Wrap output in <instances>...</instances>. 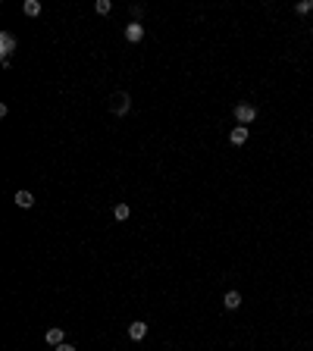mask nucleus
Here are the masks:
<instances>
[{
  "mask_svg": "<svg viewBox=\"0 0 313 351\" xmlns=\"http://www.w3.org/2000/svg\"><path fill=\"white\" fill-rule=\"evenodd\" d=\"M310 10H313V0H310Z\"/></svg>",
  "mask_w": 313,
  "mask_h": 351,
  "instance_id": "obj_16",
  "label": "nucleus"
},
{
  "mask_svg": "<svg viewBox=\"0 0 313 351\" xmlns=\"http://www.w3.org/2000/svg\"><path fill=\"white\" fill-rule=\"evenodd\" d=\"M44 342H47V345H53V348H60V345L66 342V332L60 330V326H53V330H47V332H44Z\"/></svg>",
  "mask_w": 313,
  "mask_h": 351,
  "instance_id": "obj_4",
  "label": "nucleus"
},
{
  "mask_svg": "<svg viewBox=\"0 0 313 351\" xmlns=\"http://www.w3.org/2000/svg\"><path fill=\"white\" fill-rule=\"evenodd\" d=\"M310 34H313V28H310Z\"/></svg>",
  "mask_w": 313,
  "mask_h": 351,
  "instance_id": "obj_17",
  "label": "nucleus"
},
{
  "mask_svg": "<svg viewBox=\"0 0 313 351\" xmlns=\"http://www.w3.org/2000/svg\"><path fill=\"white\" fill-rule=\"evenodd\" d=\"M125 41L129 44H141L144 41V26L141 22H129V26H125Z\"/></svg>",
  "mask_w": 313,
  "mask_h": 351,
  "instance_id": "obj_3",
  "label": "nucleus"
},
{
  "mask_svg": "<svg viewBox=\"0 0 313 351\" xmlns=\"http://www.w3.org/2000/svg\"><path fill=\"white\" fill-rule=\"evenodd\" d=\"M295 13H298V16H307V13H310V0H301V4L295 6Z\"/></svg>",
  "mask_w": 313,
  "mask_h": 351,
  "instance_id": "obj_13",
  "label": "nucleus"
},
{
  "mask_svg": "<svg viewBox=\"0 0 313 351\" xmlns=\"http://www.w3.org/2000/svg\"><path fill=\"white\" fill-rule=\"evenodd\" d=\"M94 10H97V16H107L110 10H113V4H110V0H97V4H94Z\"/></svg>",
  "mask_w": 313,
  "mask_h": 351,
  "instance_id": "obj_12",
  "label": "nucleus"
},
{
  "mask_svg": "<svg viewBox=\"0 0 313 351\" xmlns=\"http://www.w3.org/2000/svg\"><path fill=\"white\" fill-rule=\"evenodd\" d=\"M141 16H144V6H138V4H135V6H132V19L138 22V19H141Z\"/></svg>",
  "mask_w": 313,
  "mask_h": 351,
  "instance_id": "obj_14",
  "label": "nucleus"
},
{
  "mask_svg": "<svg viewBox=\"0 0 313 351\" xmlns=\"http://www.w3.org/2000/svg\"><path fill=\"white\" fill-rule=\"evenodd\" d=\"M22 13H25V16H41V4H38V0H25V4H22Z\"/></svg>",
  "mask_w": 313,
  "mask_h": 351,
  "instance_id": "obj_10",
  "label": "nucleus"
},
{
  "mask_svg": "<svg viewBox=\"0 0 313 351\" xmlns=\"http://www.w3.org/2000/svg\"><path fill=\"white\" fill-rule=\"evenodd\" d=\"M129 107H132V98L125 94V91H119V94H113V98H110V113L125 116V113H129Z\"/></svg>",
  "mask_w": 313,
  "mask_h": 351,
  "instance_id": "obj_2",
  "label": "nucleus"
},
{
  "mask_svg": "<svg viewBox=\"0 0 313 351\" xmlns=\"http://www.w3.org/2000/svg\"><path fill=\"white\" fill-rule=\"evenodd\" d=\"M56 351H75V348H72V345H69V342H63V345H60V348H56Z\"/></svg>",
  "mask_w": 313,
  "mask_h": 351,
  "instance_id": "obj_15",
  "label": "nucleus"
},
{
  "mask_svg": "<svg viewBox=\"0 0 313 351\" xmlns=\"http://www.w3.org/2000/svg\"><path fill=\"white\" fill-rule=\"evenodd\" d=\"M13 50H16V34L3 32V34H0V54H3V56H13Z\"/></svg>",
  "mask_w": 313,
  "mask_h": 351,
  "instance_id": "obj_5",
  "label": "nucleus"
},
{
  "mask_svg": "<svg viewBox=\"0 0 313 351\" xmlns=\"http://www.w3.org/2000/svg\"><path fill=\"white\" fill-rule=\"evenodd\" d=\"M232 113H235V122L238 126H251L254 120H257V107H254V104H238Z\"/></svg>",
  "mask_w": 313,
  "mask_h": 351,
  "instance_id": "obj_1",
  "label": "nucleus"
},
{
  "mask_svg": "<svg viewBox=\"0 0 313 351\" xmlns=\"http://www.w3.org/2000/svg\"><path fill=\"white\" fill-rule=\"evenodd\" d=\"M223 304H226V310H238L241 308V295H238V292H226Z\"/></svg>",
  "mask_w": 313,
  "mask_h": 351,
  "instance_id": "obj_9",
  "label": "nucleus"
},
{
  "mask_svg": "<svg viewBox=\"0 0 313 351\" xmlns=\"http://www.w3.org/2000/svg\"><path fill=\"white\" fill-rule=\"evenodd\" d=\"M248 135H251V132H248V126H235V128L229 132V142L235 144V148H241V144L248 142Z\"/></svg>",
  "mask_w": 313,
  "mask_h": 351,
  "instance_id": "obj_7",
  "label": "nucleus"
},
{
  "mask_svg": "<svg viewBox=\"0 0 313 351\" xmlns=\"http://www.w3.org/2000/svg\"><path fill=\"white\" fill-rule=\"evenodd\" d=\"M144 336H147V326H144V320H135V323H129V338H132V342H144Z\"/></svg>",
  "mask_w": 313,
  "mask_h": 351,
  "instance_id": "obj_6",
  "label": "nucleus"
},
{
  "mask_svg": "<svg viewBox=\"0 0 313 351\" xmlns=\"http://www.w3.org/2000/svg\"><path fill=\"white\" fill-rule=\"evenodd\" d=\"M129 214H132V210H129V204H116V207H113V216H116V223L129 220Z\"/></svg>",
  "mask_w": 313,
  "mask_h": 351,
  "instance_id": "obj_11",
  "label": "nucleus"
},
{
  "mask_svg": "<svg viewBox=\"0 0 313 351\" xmlns=\"http://www.w3.org/2000/svg\"><path fill=\"white\" fill-rule=\"evenodd\" d=\"M16 207H22V210H28V207H34V194L31 192H16Z\"/></svg>",
  "mask_w": 313,
  "mask_h": 351,
  "instance_id": "obj_8",
  "label": "nucleus"
}]
</instances>
